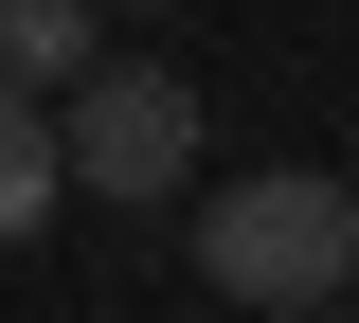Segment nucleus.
Here are the masks:
<instances>
[{
    "label": "nucleus",
    "instance_id": "obj_2",
    "mask_svg": "<svg viewBox=\"0 0 359 323\" xmlns=\"http://www.w3.org/2000/svg\"><path fill=\"white\" fill-rule=\"evenodd\" d=\"M54 180L72 198H180L198 180V90L144 72V54H90L72 108H54Z\"/></svg>",
    "mask_w": 359,
    "mask_h": 323
},
{
    "label": "nucleus",
    "instance_id": "obj_5",
    "mask_svg": "<svg viewBox=\"0 0 359 323\" xmlns=\"http://www.w3.org/2000/svg\"><path fill=\"white\" fill-rule=\"evenodd\" d=\"M252 323H323V305H252Z\"/></svg>",
    "mask_w": 359,
    "mask_h": 323
},
{
    "label": "nucleus",
    "instance_id": "obj_1",
    "mask_svg": "<svg viewBox=\"0 0 359 323\" xmlns=\"http://www.w3.org/2000/svg\"><path fill=\"white\" fill-rule=\"evenodd\" d=\"M198 270H216L233 305H323V287L359 270V198L323 180V162H269V180H216V198H198Z\"/></svg>",
    "mask_w": 359,
    "mask_h": 323
},
{
    "label": "nucleus",
    "instance_id": "obj_6",
    "mask_svg": "<svg viewBox=\"0 0 359 323\" xmlns=\"http://www.w3.org/2000/svg\"><path fill=\"white\" fill-rule=\"evenodd\" d=\"M341 287H359V270H341Z\"/></svg>",
    "mask_w": 359,
    "mask_h": 323
},
{
    "label": "nucleus",
    "instance_id": "obj_3",
    "mask_svg": "<svg viewBox=\"0 0 359 323\" xmlns=\"http://www.w3.org/2000/svg\"><path fill=\"white\" fill-rule=\"evenodd\" d=\"M90 18H108V0H0V90H72Z\"/></svg>",
    "mask_w": 359,
    "mask_h": 323
},
{
    "label": "nucleus",
    "instance_id": "obj_4",
    "mask_svg": "<svg viewBox=\"0 0 359 323\" xmlns=\"http://www.w3.org/2000/svg\"><path fill=\"white\" fill-rule=\"evenodd\" d=\"M54 198H72V180H54V108H36V90H0V233H36Z\"/></svg>",
    "mask_w": 359,
    "mask_h": 323
}]
</instances>
